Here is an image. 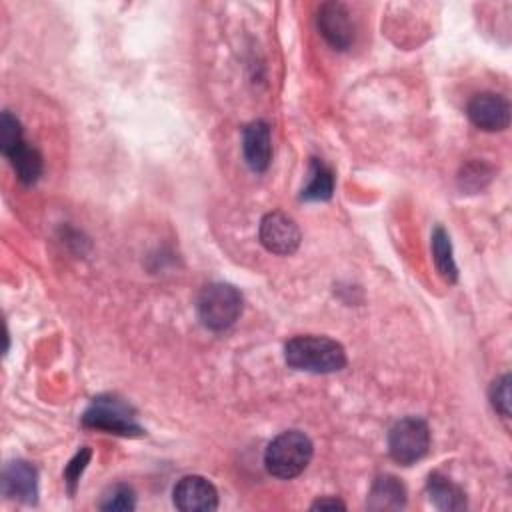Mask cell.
<instances>
[{"mask_svg": "<svg viewBox=\"0 0 512 512\" xmlns=\"http://www.w3.org/2000/svg\"><path fill=\"white\" fill-rule=\"evenodd\" d=\"M286 364L294 370L330 374L346 366L344 348L326 336H296L284 346Z\"/></svg>", "mask_w": 512, "mask_h": 512, "instance_id": "obj_1", "label": "cell"}, {"mask_svg": "<svg viewBox=\"0 0 512 512\" xmlns=\"http://www.w3.org/2000/svg\"><path fill=\"white\" fill-rule=\"evenodd\" d=\"M312 442L300 430H286L278 434L264 452L266 470L282 480L296 478L312 460Z\"/></svg>", "mask_w": 512, "mask_h": 512, "instance_id": "obj_2", "label": "cell"}, {"mask_svg": "<svg viewBox=\"0 0 512 512\" xmlns=\"http://www.w3.org/2000/svg\"><path fill=\"white\" fill-rule=\"evenodd\" d=\"M196 308L198 318L206 328L222 332L230 328L242 314V294L230 284L214 282L200 292Z\"/></svg>", "mask_w": 512, "mask_h": 512, "instance_id": "obj_3", "label": "cell"}, {"mask_svg": "<svg viewBox=\"0 0 512 512\" xmlns=\"http://www.w3.org/2000/svg\"><path fill=\"white\" fill-rule=\"evenodd\" d=\"M84 426L100 428L122 436H138L142 428L136 424V414L130 404L116 396H98L82 416Z\"/></svg>", "mask_w": 512, "mask_h": 512, "instance_id": "obj_4", "label": "cell"}, {"mask_svg": "<svg viewBox=\"0 0 512 512\" xmlns=\"http://www.w3.org/2000/svg\"><path fill=\"white\" fill-rule=\"evenodd\" d=\"M430 448V430L422 418L408 416L398 420L388 434V452L392 460L410 466L426 456Z\"/></svg>", "mask_w": 512, "mask_h": 512, "instance_id": "obj_5", "label": "cell"}, {"mask_svg": "<svg viewBox=\"0 0 512 512\" xmlns=\"http://www.w3.org/2000/svg\"><path fill=\"white\" fill-rule=\"evenodd\" d=\"M300 238L298 224L284 212H270L260 222V242L272 254H294L300 246Z\"/></svg>", "mask_w": 512, "mask_h": 512, "instance_id": "obj_6", "label": "cell"}, {"mask_svg": "<svg viewBox=\"0 0 512 512\" xmlns=\"http://www.w3.org/2000/svg\"><path fill=\"white\" fill-rule=\"evenodd\" d=\"M172 500L184 512H210L218 508V492L214 484L202 476H184L172 490Z\"/></svg>", "mask_w": 512, "mask_h": 512, "instance_id": "obj_7", "label": "cell"}, {"mask_svg": "<svg viewBox=\"0 0 512 512\" xmlns=\"http://www.w3.org/2000/svg\"><path fill=\"white\" fill-rule=\"evenodd\" d=\"M468 118L480 130L502 132L510 124V104L500 94L482 92L468 102Z\"/></svg>", "mask_w": 512, "mask_h": 512, "instance_id": "obj_8", "label": "cell"}, {"mask_svg": "<svg viewBox=\"0 0 512 512\" xmlns=\"http://www.w3.org/2000/svg\"><path fill=\"white\" fill-rule=\"evenodd\" d=\"M318 30L334 50H346L354 42V24L350 12L340 2H324L318 8Z\"/></svg>", "mask_w": 512, "mask_h": 512, "instance_id": "obj_9", "label": "cell"}, {"mask_svg": "<svg viewBox=\"0 0 512 512\" xmlns=\"http://www.w3.org/2000/svg\"><path fill=\"white\" fill-rule=\"evenodd\" d=\"M2 492L12 500H18L24 504H36L38 500L36 468L24 460L8 462L2 472Z\"/></svg>", "mask_w": 512, "mask_h": 512, "instance_id": "obj_10", "label": "cell"}, {"mask_svg": "<svg viewBox=\"0 0 512 512\" xmlns=\"http://www.w3.org/2000/svg\"><path fill=\"white\" fill-rule=\"evenodd\" d=\"M242 150L246 164L254 172H264L272 158V138L270 126L264 120L250 122L242 132Z\"/></svg>", "mask_w": 512, "mask_h": 512, "instance_id": "obj_11", "label": "cell"}, {"mask_svg": "<svg viewBox=\"0 0 512 512\" xmlns=\"http://www.w3.org/2000/svg\"><path fill=\"white\" fill-rule=\"evenodd\" d=\"M366 504L370 510H398L406 504V488L390 474L378 476L370 488Z\"/></svg>", "mask_w": 512, "mask_h": 512, "instance_id": "obj_12", "label": "cell"}, {"mask_svg": "<svg viewBox=\"0 0 512 512\" xmlns=\"http://www.w3.org/2000/svg\"><path fill=\"white\" fill-rule=\"evenodd\" d=\"M426 492L430 496V502L440 510H462V508H466L464 492L454 482H450L448 478H444L436 472L430 474L428 484H426Z\"/></svg>", "mask_w": 512, "mask_h": 512, "instance_id": "obj_13", "label": "cell"}, {"mask_svg": "<svg viewBox=\"0 0 512 512\" xmlns=\"http://www.w3.org/2000/svg\"><path fill=\"white\" fill-rule=\"evenodd\" d=\"M8 160L14 166L18 180L22 184H26V186L34 184L40 178V174H42V156H40V152L36 148L28 146L26 142L22 146H18L8 156Z\"/></svg>", "mask_w": 512, "mask_h": 512, "instance_id": "obj_14", "label": "cell"}, {"mask_svg": "<svg viewBox=\"0 0 512 512\" xmlns=\"http://www.w3.org/2000/svg\"><path fill=\"white\" fill-rule=\"evenodd\" d=\"M332 190H334V174H332V170L324 162L312 160L310 180L302 188L300 198L302 200H328L332 196Z\"/></svg>", "mask_w": 512, "mask_h": 512, "instance_id": "obj_15", "label": "cell"}, {"mask_svg": "<svg viewBox=\"0 0 512 512\" xmlns=\"http://www.w3.org/2000/svg\"><path fill=\"white\" fill-rule=\"evenodd\" d=\"M432 254H434V264L440 272V276L448 282H456L458 278V268L454 264L452 258V244H450V236L444 228H436L432 232Z\"/></svg>", "mask_w": 512, "mask_h": 512, "instance_id": "obj_16", "label": "cell"}, {"mask_svg": "<svg viewBox=\"0 0 512 512\" xmlns=\"http://www.w3.org/2000/svg\"><path fill=\"white\" fill-rule=\"evenodd\" d=\"M22 128L16 116H12L10 112H2L0 118V148L4 152V156L8 158L18 146H22Z\"/></svg>", "mask_w": 512, "mask_h": 512, "instance_id": "obj_17", "label": "cell"}, {"mask_svg": "<svg viewBox=\"0 0 512 512\" xmlns=\"http://www.w3.org/2000/svg\"><path fill=\"white\" fill-rule=\"evenodd\" d=\"M134 506H136L134 490L126 484L112 486L100 502L102 510H134Z\"/></svg>", "mask_w": 512, "mask_h": 512, "instance_id": "obj_18", "label": "cell"}, {"mask_svg": "<svg viewBox=\"0 0 512 512\" xmlns=\"http://www.w3.org/2000/svg\"><path fill=\"white\" fill-rule=\"evenodd\" d=\"M490 400H492V406L504 418H510V376L508 374H504V376H500L498 380L492 382Z\"/></svg>", "mask_w": 512, "mask_h": 512, "instance_id": "obj_19", "label": "cell"}, {"mask_svg": "<svg viewBox=\"0 0 512 512\" xmlns=\"http://www.w3.org/2000/svg\"><path fill=\"white\" fill-rule=\"evenodd\" d=\"M90 456H92L90 448L84 446V448H80V450L74 454V458L68 462V466H66V470H64V480H66V484H68L70 494L76 490V484H78V480H80V476H82V472H84V468H86Z\"/></svg>", "mask_w": 512, "mask_h": 512, "instance_id": "obj_20", "label": "cell"}, {"mask_svg": "<svg viewBox=\"0 0 512 512\" xmlns=\"http://www.w3.org/2000/svg\"><path fill=\"white\" fill-rule=\"evenodd\" d=\"M346 506L338 498H320L312 504V510H344Z\"/></svg>", "mask_w": 512, "mask_h": 512, "instance_id": "obj_21", "label": "cell"}]
</instances>
